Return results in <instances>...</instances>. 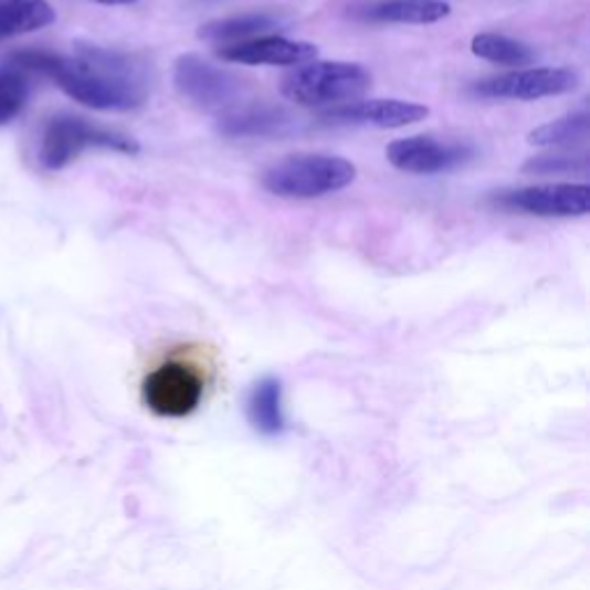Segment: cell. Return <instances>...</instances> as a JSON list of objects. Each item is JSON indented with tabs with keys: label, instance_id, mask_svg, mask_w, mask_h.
I'll list each match as a JSON object with an SVG mask.
<instances>
[{
	"label": "cell",
	"instance_id": "cell-1",
	"mask_svg": "<svg viewBox=\"0 0 590 590\" xmlns=\"http://www.w3.org/2000/svg\"><path fill=\"white\" fill-rule=\"evenodd\" d=\"M12 65L17 72L46 74L65 95L97 112H131L148 97L144 67L125 53L102 46L84 44L74 56L21 51L12 56Z\"/></svg>",
	"mask_w": 590,
	"mask_h": 590
},
{
	"label": "cell",
	"instance_id": "cell-2",
	"mask_svg": "<svg viewBox=\"0 0 590 590\" xmlns=\"http://www.w3.org/2000/svg\"><path fill=\"white\" fill-rule=\"evenodd\" d=\"M371 88L369 72L358 63L312 61L282 78V95L309 109L358 102Z\"/></svg>",
	"mask_w": 590,
	"mask_h": 590
},
{
	"label": "cell",
	"instance_id": "cell-3",
	"mask_svg": "<svg viewBox=\"0 0 590 590\" xmlns=\"http://www.w3.org/2000/svg\"><path fill=\"white\" fill-rule=\"evenodd\" d=\"M358 176L356 165L335 155H288L271 169L261 182L280 199H318L335 194Z\"/></svg>",
	"mask_w": 590,
	"mask_h": 590
},
{
	"label": "cell",
	"instance_id": "cell-4",
	"mask_svg": "<svg viewBox=\"0 0 590 590\" xmlns=\"http://www.w3.org/2000/svg\"><path fill=\"white\" fill-rule=\"evenodd\" d=\"M208 371L192 356H169L155 365L144 379V404L159 418L192 415L206 397Z\"/></svg>",
	"mask_w": 590,
	"mask_h": 590
},
{
	"label": "cell",
	"instance_id": "cell-5",
	"mask_svg": "<svg viewBox=\"0 0 590 590\" xmlns=\"http://www.w3.org/2000/svg\"><path fill=\"white\" fill-rule=\"evenodd\" d=\"M88 148H106L123 155H137L139 141L123 131L99 127L78 116H56L44 127L40 144V162L49 171H61L76 162Z\"/></svg>",
	"mask_w": 590,
	"mask_h": 590
},
{
	"label": "cell",
	"instance_id": "cell-6",
	"mask_svg": "<svg viewBox=\"0 0 590 590\" xmlns=\"http://www.w3.org/2000/svg\"><path fill=\"white\" fill-rule=\"evenodd\" d=\"M178 93L206 112H226L243 97L245 84L238 74L212 65L197 53H182L173 65Z\"/></svg>",
	"mask_w": 590,
	"mask_h": 590
},
{
	"label": "cell",
	"instance_id": "cell-7",
	"mask_svg": "<svg viewBox=\"0 0 590 590\" xmlns=\"http://www.w3.org/2000/svg\"><path fill=\"white\" fill-rule=\"evenodd\" d=\"M577 86H579V74L570 67H533L485 78V82H477L473 86V93L492 99L533 102L572 93Z\"/></svg>",
	"mask_w": 590,
	"mask_h": 590
},
{
	"label": "cell",
	"instance_id": "cell-8",
	"mask_svg": "<svg viewBox=\"0 0 590 590\" xmlns=\"http://www.w3.org/2000/svg\"><path fill=\"white\" fill-rule=\"evenodd\" d=\"M388 162L413 176H434L460 169L473 157V148L466 144L436 141L432 137L397 139L386 148Z\"/></svg>",
	"mask_w": 590,
	"mask_h": 590
},
{
	"label": "cell",
	"instance_id": "cell-9",
	"mask_svg": "<svg viewBox=\"0 0 590 590\" xmlns=\"http://www.w3.org/2000/svg\"><path fill=\"white\" fill-rule=\"evenodd\" d=\"M498 206L535 214V218H583L590 210V187L577 182L524 187V190L503 194Z\"/></svg>",
	"mask_w": 590,
	"mask_h": 590
},
{
	"label": "cell",
	"instance_id": "cell-10",
	"mask_svg": "<svg viewBox=\"0 0 590 590\" xmlns=\"http://www.w3.org/2000/svg\"><path fill=\"white\" fill-rule=\"evenodd\" d=\"M429 116V109L418 102L404 99H358L324 114V120L339 125H371L381 129H399L420 123Z\"/></svg>",
	"mask_w": 590,
	"mask_h": 590
},
{
	"label": "cell",
	"instance_id": "cell-11",
	"mask_svg": "<svg viewBox=\"0 0 590 590\" xmlns=\"http://www.w3.org/2000/svg\"><path fill=\"white\" fill-rule=\"evenodd\" d=\"M218 56L238 65H305L316 61L318 49L312 42L271 35L222 46Z\"/></svg>",
	"mask_w": 590,
	"mask_h": 590
},
{
	"label": "cell",
	"instance_id": "cell-12",
	"mask_svg": "<svg viewBox=\"0 0 590 590\" xmlns=\"http://www.w3.org/2000/svg\"><path fill=\"white\" fill-rule=\"evenodd\" d=\"M293 127V116L275 104H243L222 112L218 131L229 139L282 137Z\"/></svg>",
	"mask_w": 590,
	"mask_h": 590
},
{
	"label": "cell",
	"instance_id": "cell-13",
	"mask_svg": "<svg viewBox=\"0 0 590 590\" xmlns=\"http://www.w3.org/2000/svg\"><path fill=\"white\" fill-rule=\"evenodd\" d=\"M450 14V6L443 0H381L367 8L365 19L377 23H436Z\"/></svg>",
	"mask_w": 590,
	"mask_h": 590
},
{
	"label": "cell",
	"instance_id": "cell-14",
	"mask_svg": "<svg viewBox=\"0 0 590 590\" xmlns=\"http://www.w3.org/2000/svg\"><path fill=\"white\" fill-rule=\"evenodd\" d=\"M56 21L46 0H0V40L35 33Z\"/></svg>",
	"mask_w": 590,
	"mask_h": 590
},
{
	"label": "cell",
	"instance_id": "cell-15",
	"mask_svg": "<svg viewBox=\"0 0 590 590\" xmlns=\"http://www.w3.org/2000/svg\"><path fill=\"white\" fill-rule=\"evenodd\" d=\"M247 415L252 426L261 434L282 432L286 418L282 404V383L277 379H263L254 386L247 401Z\"/></svg>",
	"mask_w": 590,
	"mask_h": 590
},
{
	"label": "cell",
	"instance_id": "cell-16",
	"mask_svg": "<svg viewBox=\"0 0 590 590\" xmlns=\"http://www.w3.org/2000/svg\"><path fill=\"white\" fill-rule=\"evenodd\" d=\"M277 23L280 21L273 14L250 12V14H240V17L208 21L199 29V38L208 42H231V40L243 42L250 35L273 31Z\"/></svg>",
	"mask_w": 590,
	"mask_h": 590
},
{
	"label": "cell",
	"instance_id": "cell-17",
	"mask_svg": "<svg viewBox=\"0 0 590 590\" xmlns=\"http://www.w3.org/2000/svg\"><path fill=\"white\" fill-rule=\"evenodd\" d=\"M471 51L482 61H489V63L505 65V67H517V70L535 61V51L528 44L517 42L513 38H505V35H496V33L475 35L471 42Z\"/></svg>",
	"mask_w": 590,
	"mask_h": 590
},
{
	"label": "cell",
	"instance_id": "cell-18",
	"mask_svg": "<svg viewBox=\"0 0 590 590\" xmlns=\"http://www.w3.org/2000/svg\"><path fill=\"white\" fill-rule=\"evenodd\" d=\"M588 127H590V118L588 114L581 112V114H572V116L535 127L533 131H528L526 139L530 146H540V148L575 146L588 139Z\"/></svg>",
	"mask_w": 590,
	"mask_h": 590
},
{
	"label": "cell",
	"instance_id": "cell-19",
	"mask_svg": "<svg viewBox=\"0 0 590 590\" xmlns=\"http://www.w3.org/2000/svg\"><path fill=\"white\" fill-rule=\"evenodd\" d=\"M25 102H29V84L17 70H0V125L14 120Z\"/></svg>",
	"mask_w": 590,
	"mask_h": 590
},
{
	"label": "cell",
	"instance_id": "cell-20",
	"mask_svg": "<svg viewBox=\"0 0 590 590\" xmlns=\"http://www.w3.org/2000/svg\"><path fill=\"white\" fill-rule=\"evenodd\" d=\"M524 173L530 176H551V173H572V171H588V157L583 155H540L530 157L521 167Z\"/></svg>",
	"mask_w": 590,
	"mask_h": 590
},
{
	"label": "cell",
	"instance_id": "cell-21",
	"mask_svg": "<svg viewBox=\"0 0 590 590\" xmlns=\"http://www.w3.org/2000/svg\"><path fill=\"white\" fill-rule=\"evenodd\" d=\"M95 3H99V6H131V3H137V0H95Z\"/></svg>",
	"mask_w": 590,
	"mask_h": 590
}]
</instances>
